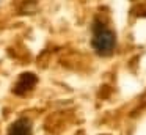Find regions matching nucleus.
I'll return each mask as SVG.
<instances>
[{
  "mask_svg": "<svg viewBox=\"0 0 146 135\" xmlns=\"http://www.w3.org/2000/svg\"><path fill=\"white\" fill-rule=\"evenodd\" d=\"M8 135H32V122L29 118H19L11 124Z\"/></svg>",
  "mask_w": 146,
  "mask_h": 135,
  "instance_id": "nucleus-3",
  "label": "nucleus"
},
{
  "mask_svg": "<svg viewBox=\"0 0 146 135\" xmlns=\"http://www.w3.org/2000/svg\"><path fill=\"white\" fill-rule=\"evenodd\" d=\"M91 46L94 52L99 57H108L115 52L116 47V36L115 31L110 27L101 21H96L93 24V38H91Z\"/></svg>",
  "mask_w": 146,
  "mask_h": 135,
  "instance_id": "nucleus-1",
  "label": "nucleus"
},
{
  "mask_svg": "<svg viewBox=\"0 0 146 135\" xmlns=\"http://www.w3.org/2000/svg\"><path fill=\"white\" fill-rule=\"evenodd\" d=\"M36 82H38V77H36L33 72H22L17 78V82L14 83L13 93L17 94V96H24L29 91H32L35 88Z\"/></svg>",
  "mask_w": 146,
  "mask_h": 135,
  "instance_id": "nucleus-2",
  "label": "nucleus"
}]
</instances>
